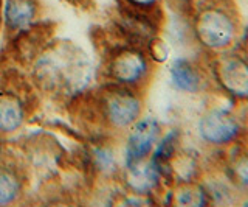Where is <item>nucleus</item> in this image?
Masks as SVG:
<instances>
[{
    "label": "nucleus",
    "mask_w": 248,
    "mask_h": 207,
    "mask_svg": "<svg viewBox=\"0 0 248 207\" xmlns=\"http://www.w3.org/2000/svg\"><path fill=\"white\" fill-rule=\"evenodd\" d=\"M244 58L248 61V32H247V36H245V42H244Z\"/></svg>",
    "instance_id": "18"
},
{
    "label": "nucleus",
    "mask_w": 248,
    "mask_h": 207,
    "mask_svg": "<svg viewBox=\"0 0 248 207\" xmlns=\"http://www.w3.org/2000/svg\"><path fill=\"white\" fill-rule=\"evenodd\" d=\"M149 52H151V55L155 59H158V61H165L166 59V55H168L165 45H163V42H160V41H151V44H149Z\"/></svg>",
    "instance_id": "16"
},
{
    "label": "nucleus",
    "mask_w": 248,
    "mask_h": 207,
    "mask_svg": "<svg viewBox=\"0 0 248 207\" xmlns=\"http://www.w3.org/2000/svg\"><path fill=\"white\" fill-rule=\"evenodd\" d=\"M25 108L22 100L11 92H0V134H11L22 126Z\"/></svg>",
    "instance_id": "10"
},
{
    "label": "nucleus",
    "mask_w": 248,
    "mask_h": 207,
    "mask_svg": "<svg viewBox=\"0 0 248 207\" xmlns=\"http://www.w3.org/2000/svg\"><path fill=\"white\" fill-rule=\"evenodd\" d=\"M245 204H247V206H248V199H247V203H245Z\"/></svg>",
    "instance_id": "20"
},
{
    "label": "nucleus",
    "mask_w": 248,
    "mask_h": 207,
    "mask_svg": "<svg viewBox=\"0 0 248 207\" xmlns=\"http://www.w3.org/2000/svg\"><path fill=\"white\" fill-rule=\"evenodd\" d=\"M236 11L228 0H208L197 10L194 33L208 50L222 52L230 49L237 37Z\"/></svg>",
    "instance_id": "2"
},
{
    "label": "nucleus",
    "mask_w": 248,
    "mask_h": 207,
    "mask_svg": "<svg viewBox=\"0 0 248 207\" xmlns=\"http://www.w3.org/2000/svg\"><path fill=\"white\" fill-rule=\"evenodd\" d=\"M34 76L45 90L79 94L92 80V67L87 56L70 44L53 47L37 59Z\"/></svg>",
    "instance_id": "1"
},
{
    "label": "nucleus",
    "mask_w": 248,
    "mask_h": 207,
    "mask_svg": "<svg viewBox=\"0 0 248 207\" xmlns=\"http://www.w3.org/2000/svg\"><path fill=\"white\" fill-rule=\"evenodd\" d=\"M230 173L234 182H237L240 187L248 189V155H240L232 159Z\"/></svg>",
    "instance_id": "14"
},
{
    "label": "nucleus",
    "mask_w": 248,
    "mask_h": 207,
    "mask_svg": "<svg viewBox=\"0 0 248 207\" xmlns=\"http://www.w3.org/2000/svg\"><path fill=\"white\" fill-rule=\"evenodd\" d=\"M20 195L19 178L10 170H0V206L14 203Z\"/></svg>",
    "instance_id": "13"
},
{
    "label": "nucleus",
    "mask_w": 248,
    "mask_h": 207,
    "mask_svg": "<svg viewBox=\"0 0 248 207\" xmlns=\"http://www.w3.org/2000/svg\"><path fill=\"white\" fill-rule=\"evenodd\" d=\"M174 203L178 206H205L208 204V196L203 187L199 184L183 182V186L174 195Z\"/></svg>",
    "instance_id": "12"
},
{
    "label": "nucleus",
    "mask_w": 248,
    "mask_h": 207,
    "mask_svg": "<svg viewBox=\"0 0 248 207\" xmlns=\"http://www.w3.org/2000/svg\"><path fill=\"white\" fill-rule=\"evenodd\" d=\"M214 76L225 92L248 100V61L236 53H222L214 61Z\"/></svg>",
    "instance_id": "3"
},
{
    "label": "nucleus",
    "mask_w": 248,
    "mask_h": 207,
    "mask_svg": "<svg viewBox=\"0 0 248 207\" xmlns=\"http://www.w3.org/2000/svg\"><path fill=\"white\" fill-rule=\"evenodd\" d=\"M103 111L115 128H129L141 116V100L127 89H110L103 95Z\"/></svg>",
    "instance_id": "4"
},
{
    "label": "nucleus",
    "mask_w": 248,
    "mask_h": 207,
    "mask_svg": "<svg viewBox=\"0 0 248 207\" xmlns=\"http://www.w3.org/2000/svg\"><path fill=\"white\" fill-rule=\"evenodd\" d=\"M37 14L34 0H6L5 22L11 32H25Z\"/></svg>",
    "instance_id": "11"
},
{
    "label": "nucleus",
    "mask_w": 248,
    "mask_h": 207,
    "mask_svg": "<svg viewBox=\"0 0 248 207\" xmlns=\"http://www.w3.org/2000/svg\"><path fill=\"white\" fill-rule=\"evenodd\" d=\"M160 137V125L152 117L138 119L127 136L126 165L138 164L151 155Z\"/></svg>",
    "instance_id": "7"
},
{
    "label": "nucleus",
    "mask_w": 248,
    "mask_h": 207,
    "mask_svg": "<svg viewBox=\"0 0 248 207\" xmlns=\"http://www.w3.org/2000/svg\"><path fill=\"white\" fill-rule=\"evenodd\" d=\"M93 164L98 167L101 172H113L115 170V157L113 153L107 148H93L92 151Z\"/></svg>",
    "instance_id": "15"
},
{
    "label": "nucleus",
    "mask_w": 248,
    "mask_h": 207,
    "mask_svg": "<svg viewBox=\"0 0 248 207\" xmlns=\"http://www.w3.org/2000/svg\"><path fill=\"white\" fill-rule=\"evenodd\" d=\"M199 134L206 143L222 147L237 139L240 125L232 112L214 108L202 116L199 121Z\"/></svg>",
    "instance_id": "5"
},
{
    "label": "nucleus",
    "mask_w": 248,
    "mask_h": 207,
    "mask_svg": "<svg viewBox=\"0 0 248 207\" xmlns=\"http://www.w3.org/2000/svg\"><path fill=\"white\" fill-rule=\"evenodd\" d=\"M126 182L129 189L137 195H149L158 186L161 173L155 160H141L138 164L126 165Z\"/></svg>",
    "instance_id": "8"
},
{
    "label": "nucleus",
    "mask_w": 248,
    "mask_h": 207,
    "mask_svg": "<svg viewBox=\"0 0 248 207\" xmlns=\"http://www.w3.org/2000/svg\"><path fill=\"white\" fill-rule=\"evenodd\" d=\"M169 75H170L172 84L182 92L197 94V92L203 87V76H202V72L189 59L177 58L174 63L170 64Z\"/></svg>",
    "instance_id": "9"
},
{
    "label": "nucleus",
    "mask_w": 248,
    "mask_h": 207,
    "mask_svg": "<svg viewBox=\"0 0 248 207\" xmlns=\"http://www.w3.org/2000/svg\"><path fill=\"white\" fill-rule=\"evenodd\" d=\"M185 2H192V0H185Z\"/></svg>",
    "instance_id": "19"
},
{
    "label": "nucleus",
    "mask_w": 248,
    "mask_h": 207,
    "mask_svg": "<svg viewBox=\"0 0 248 207\" xmlns=\"http://www.w3.org/2000/svg\"><path fill=\"white\" fill-rule=\"evenodd\" d=\"M149 72L147 58L137 49L120 50L108 63V76L121 86L140 84Z\"/></svg>",
    "instance_id": "6"
},
{
    "label": "nucleus",
    "mask_w": 248,
    "mask_h": 207,
    "mask_svg": "<svg viewBox=\"0 0 248 207\" xmlns=\"http://www.w3.org/2000/svg\"><path fill=\"white\" fill-rule=\"evenodd\" d=\"M158 0H127V3L130 6H135V8H152V6L157 3Z\"/></svg>",
    "instance_id": "17"
}]
</instances>
